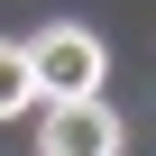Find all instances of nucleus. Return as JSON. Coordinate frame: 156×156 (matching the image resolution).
Returning a JSON list of instances; mask_svg holds the SVG:
<instances>
[{
	"instance_id": "nucleus-1",
	"label": "nucleus",
	"mask_w": 156,
	"mask_h": 156,
	"mask_svg": "<svg viewBox=\"0 0 156 156\" xmlns=\"http://www.w3.org/2000/svg\"><path fill=\"white\" fill-rule=\"evenodd\" d=\"M101 73H110V46L92 37V28H46V37H28V83H37V101H83V92H101Z\"/></svg>"
},
{
	"instance_id": "nucleus-2",
	"label": "nucleus",
	"mask_w": 156,
	"mask_h": 156,
	"mask_svg": "<svg viewBox=\"0 0 156 156\" xmlns=\"http://www.w3.org/2000/svg\"><path fill=\"white\" fill-rule=\"evenodd\" d=\"M37 147H46V156H119V110H101V92H83V101H46Z\"/></svg>"
},
{
	"instance_id": "nucleus-3",
	"label": "nucleus",
	"mask_w": 156,
	"mask_h": 156,
	"mask_svg": "<svg viewBox=\"0 0 156 156\" xmlns=\"http://www.w3.org/2000/svg\"><path fill=\"white\" fill-rule=\"evenodd\" d=\"M28 101H37V83H28V46L0 37V119H19Z\"/></svg>"
}]
</instances>
